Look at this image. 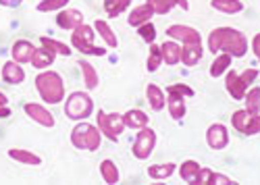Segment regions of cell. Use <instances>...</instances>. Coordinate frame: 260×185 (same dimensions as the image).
Instances as JSON below:
<instances>
[{
  "label": "cell",
  "mask_w": 260,
  "mask_h": 185,
  "mask_svg": "<svg viewBox=\"0 0 260 185\" xmlns=\"http://www.w3.org/2000/svg\"><path fill=\"white\" fill-rule=\"evenodd\" d=\"M208 50L210 52H229L231 56H246L248 52V40L242 31L233 27H216L208 35Z\"/></svg>",
  "instance_id": "obj_1"
},
{
  "label": "cell",
  "mask_w": 260,
  "mask_h": 185,
  "mask_svg": "<svg viewBox=\"0 0 260 185\" xmlns=\"http://www.w3.org/2000/svg\"><path fill=\"white\" fill-rule=\"evenodd\" d=\"M36 88L38 94L42 96V100L48 102V104H56L64 98V84L62 77L54 71H44L36 77Z\"/></svg>",
  "instance_id": "obj_2"
},
{
  "label": "cell",
  "mask_w": 260,
  "mask_h": 185,
  "mask_svg": "<svg viewBox=\"0 0 260 185\" xmlns=\"http://www.w3.org/2000/svg\"><path fill=\"white\" fill-rule=\"evenodd\" d=\"M100 135H102V131L96 129L94 125H90V123H79L71 131V143L77 150L94 152L100 148Z\"/></svg>",
  "instance_id": "obj_3"
},
{
  "label": "cell",
  "mask_w": 260,
  "mask_h": 185,
  "mask_svg": "<svg viewBox=\"0 0 260 185\" xmlns=\"http://www.w3.org/2000/svg\"><path fill=\"white\" fill-rule=\"evenodd\" d=\"M94 27H90V25H79V27H75L73 29V33H71V44L79 50V52H83V54H94V56H104L106 54V50L104 48H96L94 46Z\"/></svg>",
  "instance_id": "obj_4"
},
{
  "label": "cell",
  "mask_w": 260,
  "mask_h": 185,
  "mask_svg": "<svg viewBox=\"0 0 260 185\" xmlns=\"http://www.w3.org/2000/svg\"><path fill=\"white\" fill-rule=\"evenodd\" d=\"M183 98H193V90L183 86V84L167 88V104H169L171 117L175 121L183 119V115H185V100Z\"/></svg>",
  "instance_id": "obj_5"
},
{
  "label": "cell",
  "mask_w": 260,
  "mask_h": 185,
  "mask_svg": "<svg viewBox=\"0 0 260 185\" xmlns=\"http://www.w3.org/2000/svg\"><path fill=\"white\" fill-rule=\"evenodd\" d=\"M92 108H94V104H92V98L88 94L73 92L67 100V104H64V115L73 121H81V119L92 115Z\"/></svg>",
  "instance_id": "obj_6"
},
{
  "label": "cell",
  "mask_w": 260,
  "mask_h": 185,
  "mask_svg": "<svg viewBox=\"0 0 260 185\" xmlns=\"http://www.w3.org/2000/svg\"><path fill=\"white\" fill-rule=\"evenodd\" d=\"M256 77H258V71H256V69H248V71H244L242 75H237L235 71H229V73H227V81H225V88H227V92H229L235 100H242L244 94L248 92L250 84H254Z\"/></svg>",
  "instance_id": "obj_7"
},
{
  "label": "cell",
  "mask_w": 260,
  "mask_h": 185,
  "mask_svg": "<svg viewBox=\"0 0 260 185\" xmlns=\"http://www.w3.org/2000/svg\"><path fill=\"white\" fill-rule=\"evenodd\" d=\"M98 127L111 141H119V135L125 129V119L119 113L106 115L104 110H98Z\"/></svg>",
  "instance_id": "obj_8"
},
{
  "label": "cell",
  "mask_w": 260,
  "mask_h": 185,
  "mask_svg": "<svg viewBox=\"0 0 260 185\" xmlns=\"http://www.w3.org/2000/svg\"><path fill=\"white\" fill-rule=\"evenodd\" d=\"M231 123L242 135L260 133V115H252L248 110H235L233 117H231Z\"/></svg>",
  "instance_id": "obj_9"
},
{
  "label": "cell",
  "mask_w": 260,
  "mask_h": 185,
  "mask_svg": "<svg viewBox=\"0 0 260 185\" xmlns=\"http://www.w3.org/2000/svg\"><path fill=\"white\" fill-rule=\"evenodd\" d=\"M154 143H156V133L150 129L148 125L140 129L138 137H136V143H134V156L138 160H146L154 150Z\"/></svg>",
  "instance_id": "obj_10"
},
{
  "label": "cell",
  "mask_w": 260,
  "mask_h": 185,
  "mask_svg": "<svg viewBox=\"0 0 260 185\" xmlns=\"http://www.w3.org/2000/svg\"><path fill=\"white\" fill-rule=\"evenodd\" d=\"M206 141H208V146L212 150L227 148V143H229V131H227V127L221 125V123H214V125H210L208 131H206Z\"/></svg>",
  "instance_id": "obj_11"
},
{
  "label": "cell",
  "mask_w": 260,
  "mask_h": 185,
  "mask_svg": "<svg viewBox=\"0 0 260 185\" xmlns=\"http://www.w3.org/2000/svg\"><path fill=\"white\" fill-rule=\"evenodd\" d=\"M167 35L175 38L177 42H185V44H200V31L193 29V27H187V25H171L167 29Z\"/></svg>",
  "instance_id": "obj_12"
},
{
  "label": "cell",
  "mask_w": 260,
  "mask_h": 185,
  "mask_svg": "<svg viewBox=\"0 0 260 185\" xmlns=\"http://www.w3.org/2000/svg\"><path fill=\"white\" fill-rule=\"evenodd\" d=\"M25 115L31 117L36 123H40V125H44V127H54V117L40 104H34V102L25 104Z\"/></svg>",
  "instance_id": "obj_13"
},
{
  "label": "cell",
  "mask_w": 260,
  "mask_h": 185,
  "mask_svg": "<svg viewBox=\"0 0 260 185\" xmlns=\"http://www.w3.org/2000/svg\"><path fill=\"white\" fill-rule=\"evenodd\" d=\"M56 23L62 29H75V27H79L83 23V15L79 11H73V9H64V11L58 13Z\"/></svg>",
  "instance_id": "obj_14"
},
{
  "label": "cell",
  "mask_w": 260,
  "mask_h": 185,
  "mask_svg": "<svg viewBox=\"0 0 260 185\" xmlns=\"http://www.w3.org/2000/svg\"><path fill=\"white\" fill-rule=\"evenodd\" d=\"M34 44H29L27 40H19V42L13 44V58H15V63H31V58H34Z\"/></svg>",
  "instance_id": "obj_15"
},
{
  "label": "cell",
  "mask_w": 260,
  "mask_h": 185,
  "mask_svg": "<svg viewBox=\"0 0 260 185\" xmlns=\"http://www.w3.org/2000/svg\"><path fill=\"white\" fill-rule=\"evenodd\" d=\"M152 15H154V9L146 3V5H142V7H138V9H134L132 13H129V19H127V21H129V25L140 27V25L148 23L150 19H152Z\"/></svg>",
  "instance_id": "obj_16"
},
{
  "label": "cell",
  "mask_w": 260,
  "mask_h": 185,
  "mask_svg": "<svg viewBox=\"0 0 260 185\" xmlns=\"http://www.w3.org/2000/svg\"><path fill=\"white\" fill-rule=\"evenodd\" d=\"M3 79L7 81V84H13V86H17V84H23V79H25V71L19 67V63H5V67H3Z\"/></svg>",
  "instance_id": "obj_17"
},
{
  "label": "cell",
  "mask_w": 260,
  "mask_h": 185,
  "mask_svg": "<svg viewBox=\"0 0 260 185\" xmlns=\"http://www.w3.org/2000/svg\"><path fill=\"white\" fill-rule=\"evenodd\" d=\"M146 96H148V102H150V106H152V110L160 113V110L167 106V96H165V92H162L158 86L150 84V86L146 88Z\"/></svg>",
  "instance_id": "obj_18"
},
{
  "label": "cell",
  "mask_w": 260,
  "mask_h": 185,
  "mask_svg": "<svg viewBox=\"0 0 260 185\" xmlns=\"http://www.w3.org/2000/svg\"><path fill=\"white\" fill-rule=\"evenodd\" d=\"M148 5L154 9V13L156 15H167L173 7H181L183 11H187L189 9V5H187V0H148Z\"/></svg>",
  "instance_id": "obj_19"
},
{
  "label": "cell",
  "mask_w": 260,
  "mask_h": 185,
  "mask_svg": "<svg viewBox=\"0 0 260 185\" xmlns=\"http://www.w3.org/2000/svg\"><path fill=\"white\" fill-rule=\"evenodd\" d=\"M160 50H162V60H165L167 65H177L179 60H181L183 48H181L177 42H165V44L160 46Z\"/></svg>",
  "instance_id": "obj_20"
},
{
  "label": "cell",
  "mask_w": 260,
  "mask_h": 185,
  "mask_svg": "<svg viewBox=\"0 0 260 185\" xmlns=\"http://www.w3.org/2000/svg\"><path fill=\"white\" fill-rule=\"evenodd\" d=\"M123 119H125V127H132V129H142V127L148 125V121H150V117L144 110H138V108L123 115Z\"/></svg>",
  "instance_id": "obj_21"
},
{
  "label": "cell",
  "mask_w": 260,
  "mask_h": 185,
  "mask_svg": "<svg viewBox=\"0 0 260 185\" xmlns=\"http://www.w3.org/2000/svg\"><path fill=\"white\" fill-rule=\"evenodd\" d=\"M200 164L196 162V160H185L181 167H179V175H181V179L183 181H187V183H196V179H198V175H200Z\"/></svg>",
  "instance_id": "obj_22"
},
{
  "label": "cell",
  "mask_w": 260,
  "mask_h": 185,
  "mask_svg": "<svg viewBox=\"0 0 260 185\" xmlns=\"http://www.w3.org/2000/svg\"><path fill=\"white\" fill-rule=\"evenodd\" d=\"M9 156H11L13 160H17V162L31 164V167H38V164L42 162V158H40L38 154L29 152V150H19V148H13V150H9Z\"/></svg>",
  "instance_id": "obj_23"
},
{
  "label": "cell",
  "mask_w": 260,
  "mask_h": 185,
  "mask_svg": "<svg viewBox=\"0 0 260 185\" xmlns=\"http://www.w3.org/2000/svg\"><path fill=\"white\" fill-rule=\"evenodd\" d=\"M210 5H212V9L227 13V15H235V13L244 11V5L240 0H210Z\"/></svg>",
  "instance_id": "obj_24"
},
{
  "label": "cell",
  "mask_w": 260,
  "mask_h": 185,
  "mask_svg": "<svg viewBox=\"0 0 260 185\" xmlns=\"http://www.w3.org/2000/svg\"><path fill=\"white\" fill-rule=\"evenodd\" d=\"M202 58V46L200 44H185L183 52H181V60L187 67H193Z\"/></svg>",
  "instance_id": "obj_25"
},
{
  "label": "cell",
  "mask_w": 260,
  "mask_h": 185,
  "mask_svg": "<svg viewBox=\"0 0 260 185\" xmlns=\"http://www.w3.org/2000/svg\"><path fill=\"white\" fill-rule=\"evenodd\" d=\"M94 27H96V31L102 35V40H104V42H106L108 46H111V48H117V46H119L115 31H113L111 27H108V23H106V21H102V19H98V21L94 23Z\"/></svg>",
  "instance_id": "obj_26"
},
{
  "label": "cell",
  "mask_w": 260,
  "mask_h": 185,
  "mask_svg": "<svg viewBox=\"0 0 260 185\" xmlns=\"http://www.w3.org/2000/svg\"><path fill=\"white\" fill-rule=\"evenodd\" d=\"M54 60V52L48 50V48H42V50H36L34 52V58H31V65L36 69H44V67H50Z\"/></svg>",
  "instance_id": "obj_27"
},
{
  "label": "cell",
  "mask_w": 260,
  "mask_h": 185,
  "mask_svg": "<svg viewBox=\"0 0 260 185\" xmlns=\"http://www.w3.org/2000/svg\"><path fill=\"white\" fill-rule=\"evenodd\" d=\"M79 67H81V71H83L85 88H88V90H96V88H98V73H96V69H94L90 63H85V60H79Z\"/></svg>",
  "instance_id": "obj_28"
},
{
  "label": "cell",
  "mask_w": 260,
  "mask_h": 185,
  "mask_svg": "<svg viewBox=\"0 0 260 185\" xmlns=\"http://www.w3.org/2000/svg\"><path fill=\"white\" fill-rule=\"evenodd\" d=\"M173 173H175V164L167 162V164H152L148 167V175L152 179H169Z\"/></svg>",
  "instance_id": "obj_29"
},
{
  "label": "cell",
  "mask_w": 260,
  "mask_h": 185,
  "mask_svg": "<svg viewBox=\"0 0 260 185\" xmlns=\"http://www.w3.org/2000/svg\"><path fill=\"white\" fill-rule=\"evenodd\" d=\"M100 171H102V179L106 183H111V185L119 183V171H117V164L113 160H102Z\"/></svg>",
  "instance_id": "obj_30"
},
{
  "label": "cell",
  "mask_w": 260,
  "mask_h": 185,
  "mask_svg": "<svg viewBox=\"0 0 260 185\" xmlns=\"http://www.w3.org/2000/svg\"><path fill=\"white\" fill-rule=\"evenodd\" d=\"M227 67H231V54L229 52H225V54L214 58V63L210 65V75L212 77H221L227 71Z\"/></svg>",
  "instance_id": "obj_31"
},
{
  "label": "cell",
  "mask_w": 260,
  "mask_h": 185,
  "mask_svg": "<svg viewBox=\"0 0 260 185\" xmlns=\"http://www.w3.org/2000/svg\"><path fill=\"white\" fill-rule=\"evenodd\" d=\"M246 110L252 115H260V88H252L246 94Z\"/></svg>",
  "instance_id": "obj_32"
},
{
  "label": "cell",
  "mask_w": 260,
  "mask_h": 185,
  "mask_svg": "<svg viewBox=\"0 0 260 185\" xmlns=\"http://www.w3.org/2000/svg\"><path fill=\"white\" fill-rule=\"evenodd\" d=\"M129 3L132 0H104V11L111 17H119L129 7Z\"/></svg>",
  "instance_id": "obj_33"
},
{
  "label": "cell",
  "mask_w": 260,
  "mask_h": 185,
  "mask_svg": "<svg viewBox=\"0 0 260 185\" xmlns=\"http://www.w3.org/2000/svg\"><path fill=\"white\" fill-rule=\"evenodd\" d=\"M42 46L52 50L54 54H62V56H71V50L67 44H62V42H56V40L52 38H42Z\"/></svg>",
  "instance_id": "obj_34"
},
{
  "label": "cell",
  "mask_w": 260,
  "mask_h": 185,
  "mask_svg": "<svg viewBox=\"0 0 260 185\" xmlns=\"http://www.w3.org/2000/svg\"><path fill=\"white\" fill-rule=\"evenodd\" d=\"M69 5V0H42L38 5L40 13H50V11H62L64 7Z\"/></svg>",
  "instance_id": "obj_35"
},
{
  "label": "cell",
  "mask_w": 260,
  "mask_h": 185,
  "mask_svg": "<svg viewBox=\"0 0 260 185\" xmlns=\"http://www.w3.org/2000/svg\"><path fill=\"white\" fill-rule=\"evenodd\" d=\"M162 63V50L160 46H150V56H148V71H156Z\"/></svg>",
  "instance_id": "obj_36"
},
{
  "label": "cell",
  "mask_w": 260,
  "mask_h": 185,
  "mask_svg": "<svg viewBox=\"0 0 260 185\" xmlns=\"http://www.w3.org/2000/svg\"><path fill=\"white\" fill-rule=\"evenodd\" d=\"M138 33H140V38L144 40V42H154V38H156V29H154V25L152 23H144V25H140L138 27Z\"/></svg>",
  "instance_id": "obj_37"
},
{
  "label": "cell",
  "mask_w": 260,
  "mask_h": 185,
  "mask_svg": "<svg viewBox=\"0 0 260 185\" xmlns=\"http://www.w3.org/2000/svg\"><path fill=\"white\" fill-rule=\"evenodd\" d=\"M7 117H11V108H9V100H7V96L0 92V119H7Z\"/></svg>",
  "instance_id": "obj_38"
},
{
  "label": "cell",
  "mask_w": 260,
  "mask_h": 185,
  "mask_svg": "<svg viewBox=\"0 0 260 185\" xmlns=\"http://www.w3.org/2000/svg\"><path fill=\"white\" fill-rule=\"evenodd\" d=\"M210 183H216V185H231L233 181H231L229 177H225V175H219V173H212V175H210Z\"/></svg>",
  "instance_id": "obj_39"
},
{
  "label": "cell",
  "mask_w": 260,
  "mask_h": 185,
  "mask_svg": "<svg viewBox=\"0 0 260 185\" xmlns=\"http://www.w3.org/2000/svg\"><path fill=\"white\" fill-rule=\"evenodd\" d=\"M210 175H212L210 169H200V175H198V179H196V185H206V183H210Z\"/></svg>",
  "instance_id": "obj_40"
},
{
  "label": "cell",
  "mask_w": 260,
  "mask_h": 185,
  "mask_svg": "<svg viewBox=\"0 0 260 185\" xmlns=\"http://www.w3.org/2000/svg\"><path fill=\"white\" fill-rule=\"evenodd\" d=\"M252 50H254L256 58L260 60V33H256V35H254V40H252Z\"/></svg>",
  "instance_id": "obj_41"
},
{
  "label": "cell",
  "mask_w": 260,
  "mask_h": 185,
  "mask_svg": "<svg viewBox=\"0 0 260 185\" xmlns=\"http://www.w3.org/2000/svg\"><path fill=\"white\" fill-rule=\"evenodd\" d=\"M21 3H23V0H0V5H3V7H19Z\"/></svg>",
  "instance_id": "obj_42"
}]
</instances>
